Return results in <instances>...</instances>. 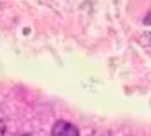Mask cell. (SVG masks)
Segmentation results:
<instances>
[{"instance_id":"obj_1","label":"cell","mask_w":151,"mask_h":136,"mask_svg":"<svg viewBox=\"0 0 151 136\" xmlns=\"http://www.w3.org/2000/svg\"><path fill=\"white\" fill-rule=\"evenodd\" d=\"M52 136H79L78 128L66 121H58L52 128Z\"/></svg>"},{"instance_id":"obj_2","label":"cell","mask_w":151,"mask_h":136,"mask_svg":"<svg viewBox=\"0 0 151 136\" xmlns=\"http://www.w3.org/2000/svg\"><path fill=\"white\" fill-rule=\"evenodd\" d=\"M6 129H5V124H4V121L0 118V136H4Z\"/></svg>"},{"instance_id":"obj_3","label":"cell","mask_w":151,"mask_h":136,"mask_svg":"<svg viewBox=\"0 0 151 136\" xmlns=\"http://www.w3.org/2000/svg\"><path fill=\"white\" fill-rule=\"evenodd\" d=\"M25 136H28V135H25Z\"/></svg>"}]
</instances>
